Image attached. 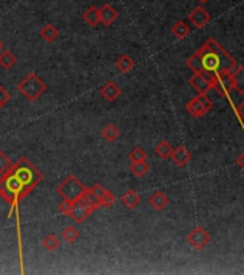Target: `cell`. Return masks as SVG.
<instances>
[{
	"label": "cell",
	"mask_w": 244,
	"mask_h": 275,
	"mask_svg": "<svg viewBox=\"0 0 244 275\" xmlns=\"http://www.w3.org/2000/svg\"><path fill=\"white\" fill-rule=\"evenodd\" d=\"M43 179V174L39 171L26 156H22L16 163L0 175V197L8 202L10 208L9 218L16 211L17 218V239H19V254L22 264V239H20V222H19V202L28 197Z\"/></svg>",
	"instance_id": "obj_1"
},
{
	"label": "cell",
	"mask_w": 244,
	"mask_h": 275,
	"mask_svg": "<svg viewBox=\"0 0 244 275\" xmlns=\"http://www.w3.org/2000/svg\"><path fill=\"white\" fill-rule=\"evenodd\" d=\"M196 53L200 56L201 65L204 69L203 76H206L211 82V86L217 77L224 75L231 76L240 66L236 59L214 38L207 39L206 43Z\"/></svg>",
	"instance_id": "obj_2"
},
{
	"label": "cell",
	"mask_w": 244,
	"mask_h": 275,
	"mask_svg": "<svg viewBox=\"0 0 244 275\" xmlns=\"http://www.w3.org/2000/svg\"><path fill=\"white\" fill-rule=\"evenodd\" d=\"M46 88L47 86H46L45 82L35 72H31L20 84L17 85L19 93L29 102H36L45 93Z\"/></svg>",
	"instance_id": "obj_3"
},
{
	"label": "cell",
	"mask_w": 244,
	"mask_h": 275,
	"mask_svg": "<svg viewBox=\"0 0 244 275\" xmlns=\"http://www.w3.org/2000/svg\"><path fill=\"white\" fill-rule=\"evenodd\" d=\"M85 188L86 186H85L84 183L81 182L77 176L70 174V175L65 178L63 182H61V185L56 186V192L59 194V197H62V199H66L69 202L75 204V202H78L81 199Z\"/></svg>",
	"instance_id": "obj_4"
},
{
	"label": "cell",
	"mask_w": 244,
	"mask_h": 275,
	"mask_svg": "<svg viewBox=\"0 0 244 275\" xmlns=\"http://www.w3.org/2000/svg\"><path fill=\"white\" fill-rule=\"evenodd\" d=\"M213 107V102L207 96L206 93H199L194 99H191L185 105V111L194 116V118H201Z\"/></svg>",
	"instance_id": "obj_5"
},
{
	"label": "cell",
	"mask_w": 244,
	"mask_h": 275,
	"mask_svg": "<svg viewBox=\"0 0 244 275\" xmlns=\"http://www.w3.org/2000/svg\"><path fill=\"white\" fill-rule=\"evenodd\" d=\"M187 242H188L194 250H203V248H206L207 244L210 242V234H208L204 228L197 227V228L192 229L190 234L187 235Z\"/></svg>",
	"instance_id": "obj_6"
},
{
	"label": "cell",
	"mask_w": 244,
	"mask_h": 275,
	"mask_svg": "<svg viewBox=\"0 0 244 275\" xmlns=\"http://www.w3.org/2000/svg\"><path fill=\"white\" fill-rule=\"evenodd\" d=\"M210 19H211L210 13L203 6H197L196 9H192L188 15V20L196 29H203L207 23L210 22Z\"/></svg>",
	"instance_id": "obj_7"
},
{
	"label": "cell",
	"mask_w": 244,
	"mask_h": 275,
	"mask_svg": "<svg viewBox=\"0 0 244 275\" xmlns=\"http://www.w3.org/2000/svg\"><path fill=\"white\" fill-rule=\"evenodd\" d=\"M92 212H93L92 208L82 204L81 201H78V202H75V204L72 205V209H70L68 216H70V219H74L77 224H82Z\"/></svg>",
	"instance_id": "obj_8"
},
{
	"label": "cell",
	"mask_w": 244,
	"mask_h": 275,
	"mask_svg": "<svg viewBox=\"0 0 244 275\" xmlns=\"http://www.w3.org/2000/svg\"><path fill=\"white\" fill-rule=\"evenodd\" d=\"M92 192L96 195V198L100 199L101 206L102 208H108V206L114 205V202L116 201L115 195L112 192H109L107 188H104L101 183H95L93 186H91Z\"/></svg>",
	"instance_id": "obj_9"
},
{
	"label": "cell",
	"mask_w": 244,
	"mask_h": 275,
	"mask_svg": "<svg viewBox=\"0 0 244 275\" xmlns=\"http://www.w3.org/2000/svg\"><path fill=\"white\" fill-rule=\"evenodd\" d=\"M169 158H171V160L176 163L178 168H184L191 160V152L185 146L180 145L177 146L176 149H173V153H171Z\"/></svg>",
	"instance_id": "obj_10"
},
{
	"label": "cell",
	"mask_w": 244,
	"mask_h": 275,
	"mask_svg": "<svg viewBox=\"0 0 244 275\" xmlns=\"http://www.w3.org/2000/svg\"><path fill=\"white\" fill-rule=\"evenodd\" d=\"M211 89L217 92L220 96H227L230 91H233V84H231V77L229 75H224V76H218L213 82Z\"/></svg>",
	"instance_id": "obj_11"
},
{
	"label": "cell",
	"mask_w": 244,
	"mask_h": 275,
	"mask_svg": "<svg viewBox=\"0 0 244 275\" xmlns=\"http://www.w3.org/2000/svg\"><path fill=\"white\" fill-rule=\"evenodd\" d=\"M100 16L102 24L111 26L118 19V12H116V9H114V6L111 3H105L102 8H100Z\"/></svg>",
	"instance_id": "obj_12"
},
{
	"label": "cell",
	"mask_w": 244,
	"mask_h": 275,
	"mask_svg": "<svg viewBox=\"0 0 244 275\" xmlns=\"http://www.w3.org/2000/svg\"><path fill=\"white\" fill-rule=\"evenodd\" d=\"M121 88L118 86V85L115 84V82H108L102 89H101V95H102V98L108 102H114L116 100L119 96H121Z\"/></svg>",
	"instance_id": "obj_13"
},
{
	"label": "cell",
	"mask_w": 244,
	"mask_h": 275,
	"mask_svg": "<svg viewBox=\"0 0 244 275\" xmlns=\"http://www.w3.org/2000/svg\"><path fill=\"white\" fill-rule=\"evenodd\" d=\"M190 85L199 93H207V92L211 89V82L206 76L200 75V73H194L190 77Z\"/></svg>",
	"instance_id": "obj_14"
},
{
	"label": "cell",
	"mask_w": 244,
	"mask_h": 275,
	"mask_svg": "<svg viewBox=\"0 0 244 275\" xmlns=\"http://www.w3.org/2000/svg\"><path fill=\"white\" fill-rule=\"evenodd\" d=\"M148 204L153 206L155 211H162L169 204V199L162 191H155L148 199Z\"/></svg>",
	"instance_id": "obj_15"
},
{
	"label": "cell",
	"mask_w": 244,
	"mask_h": 275,
	"mask_svg": "<svg viewBox=\"0 0 244 275\" xmlns=\"http://www.w3.org/2000/svg\"><path fill=\"white\" fill-rule=\"evenodd\" d=\"M82 204H85V205H88L89 208H92L93 211L95 209H100V208H102L101 206V202L100 199L96 198V195L92 192L91 188H85L84 194H82V197H81V199H79Z\"/></svg>",
	"instance_id": "obj_16"
},
{
	"label": "cell",
	"mask_w": 244,
	"mask_h": 275,
	"mask_svg": "<svg viewBox=\"0 0 244 275\" xmlns=\"http://www.w3.org/2000/svg\"><path fill=\"white\" fill-rule=\"evenodd\" d=\"M121 201H122V204L127 206V208L134 209V208H137V206L139 205V202H141V197H139V194H138L137 191H134V189H128V191L122 195Z\"/></svg>",
	"instance_id": "obj_17"
},
{
	"label": "cell",
	"mask_w": 244,
	"mask_h": 275,
	"mask_svg": "<svg viewBox=\"0 0 244 275\" xmlns=\"http://www.w3.org/2000/svg\"><path fill=\"white\" fill-rule=\"evenodd\" d=\"M39 36L43 39L45 42H47V43H52V42H55V40L58 39V36H59V31L55 28L52 23H47V24H45V26L40 29Z\"/></svg>",
	"instance_id": "obj_18"
},
{
	"label": "cell",
	"mask_w": 244,
	"mask_h": 275,
	"mask_svg": "<svg viewBox=\"0 0 244 275\" xmlns=\"http://www.w3.org/2000/svg\"><path fill=\"white\" fill-rule=\"evenodd\" d=\"M190 26L185 22H183V20H178V22H176L171 26V33L178 40H183V39L187 38L190 35Z\"/></svg>",
	"instance_id": "obj_19"
},
{
	"label": "cell",
	"mask_w": 244,
	"mask_h": 275,
	"mask_svg": "<svg viewBox=\"0 0 244 275\" xmlns=\"http://www.w3.org/2000/svg\"><path fill=\"white\" fill-rule=\"evenodd\" d=\"M84 17V20L91 28H95V26H98L101 23V16H100V9L95 8V6H91V8H88L85 10V13L82 15Z\"/></svg>",
	"instance_id": "obj_20"
},
{
	"label": "cell",
	"mask_w": 244,
	"mask_h": 275,
	"mask_svg": "<svg viewBox=\"0 0 244 275\" xmlns=\"http://www.w3.org/2000/svg\"><path fill=\"white\" fill-rule=\"evenodd\" d=\"M230 77H231L233 89H236L238 93L244 95V66H238L236 72Z\"/></svg>",
	"instance_id": "obj_21"
},
{
	"label": "cell",
	"mask_w": 244,
	"mask_h": 275,
	"mask_svg": "<svg viewBox=\"0 0 244 275\" xmlns=\"http://www.w3.org/2000/svg\"><path fill=\"white\" fill-rule=\"evenodd\" d=\"M130 171L135 178H144L150 172V165L145 160H138V162H131Z\"/></svg>",
	"instance_id": "obj_22"
},
{
	"label": "cell",
	"mask_w": 244,
	"mask_h": 275,
	"mask_svg": "<svg viewBox=\"0 0 244 275\" xmlns=\"http://www.w3.org/2000/svg\"><path fill=\"white\" fill-rule=\"evenodd\" d=\"M102 138L108 141V142H115L119 138V129L116 128V125L114 123H108L104 126V129L101 132Z\"/></svg>",
	"instance_id": "obj_23"
},
{
	"label": "cell",
	"mask_w": 244,
	"mask_h": 275,
	"mask_svg": "<svg viewBox=\"0 0 244 275\" xmlns=\"http://www.w3.org/2000/svg\"><path fill=\"white\" fill-rule=\"evenodd\" d=\"M115 65H116V68L119 69L122 73H127V72H130V70L134 69L135 62H134V59H132L131 56H128V54H122L121 58L115 62Z\"/></svg>",
	"instance_id": "obj_24"
},
{
	"label": "cell",
	"mask_w": 244,
	"mask_h": 275,
	"mask_svg": "<svg viewBox=\"0 0 244 275\" xmlns=\"http://www.w3.org/2000/svg\"><path fill=\"white\" fill-rule=\"evenodd\" d=\"M17 63V58L10 50L0 52V66L5 69H12Z\"/></svg>",
	"instance_id": "obj_25"
},
{
	"label": "cell",
	"mask_w": 244,
	"mask_h": 275,
	"mask_svg": "<svg viewBox=\"0 0 244 275\" xmlns=\"http://www.w3.org/2000/svg\"><path fill=\"white\" fill-rule=\"evenodd\" d=\"M173 149L174 148L169 145L167 141H161V142H158V145L155 146V153H157V156H160L161 159H168L173 153Z\"/></svg>",
	"instance_id": "obj_26"
},
{
	"label": "cell",
	"mask_w": 244,
	"mask_h": 275,
	"mask_svg": "<svg viewBox=\"0 0 244 275\" xmlns=\"http://www.w3.org/2000/svg\"><path fill=\"white\" fill-rule=\"evenodd\" d=\"M185 63H187L188 69L192 70V73H200V75L204 73V69H203V65H201V59H200V56L197 53L191 54Z\"/></svg>",
	"instance_id": "obj_27"
},
{
	"label": "cell",
	"mask_w": 244,
	"mask_h": 275,
	"mask_svg": "<svg viewBox=\"0 0 244 275\" xmlns=\"http://www.w3.org/2000/svg\"><path fill=\"white\" fill-rule=\"evenodd\" d=\"M42 244H43V246H45V250H47V251H51V252L56 251V250L61 246L59 238L56 237V235H54V234L46 235V237L43 238V241H42Z\"/></svg>",
	"instance_id": "obj_28"
},
{
	"label": "cell",
	"mask_w": 244,
	"mask_h": 275,
	"mask_svg": "<svg viewBox=\"0 0 244 275\" xmlns=\"http://www.w3.org/2000/svg\"><path fill=\"white\" fill-rule=\"evenodd\" d=\"M62 238L68 242V244H75L77 239L79 238V231L75 227H66L62 231Z\"/></svg>",
	"instance_id": "obj_29"
},
{
	"label": "cell",
	"mask_w": 244,
	"mask_h": 275,
	"mask_svg": "<svg viewBox=\"0 0 244 275\" xmlns=\"http://www.w3.org/2000/svg\"><path fill=\"white\" fill-rule=\"evenodd\" d=\"M131 162H138V160H147V152L142 148H134L128 155Z\"/></svg>",
	"instance_id": "obj_30"
},
{
	"label": "cell",
	"mask_w": 244,
	"mask_h": 275,
	"mask_svg": "<svg viewBox=\"0 0 244 275\" xmlns=\"http://www.w3.org/2000/svg\"><path fill=\"white\" fill-rule=\"evenodd\" d=\"M12 162L9 159V156L3 151H0V175L5 174L9 168H10Z\"/></svg>",
	"instance_id": "obj_31"
},
{
	"label": "cell",
	"mask_w": 244,
	"mask_h": 275,
	"mask_svg": "<svg viewBox=\"0 0 244 275\" xmlns=\"http://www.w3.org/2000/svg\"><path fill=\"white\" fill-rule=\"evenodd\" d=\"M72 202H69V201H66V199H62V202L58 205V211L61 212V214H65V215H69V212H70V209H72Z\"/></svg>",
	"instance_id": "obj_32"
},
{
	"label": "cell",
	"mask_w": 244,
	"mask_h": 275,
	"mask_svg": "<svg viewBox=\"0 0 244 275\" xmlns=\"http://www.w3.org/2000/svg\"><path fill=\"white\" fill-rule=\"evenodd\" d=\"M9 100H10V93L0 85V107L5 106Z\"/></svg>",
	"instance_id": "obj_33"
},
{
	"label": "cell",
	"mask_w": 244,
	"mask_h": 275,
	"mask_svg": "<svg viewBox=\"0 0 244 275\" xmlns=\"http://www.w3.org/2000/svg\"><path fill=\"white\" fill-rule=\"evenodd\" d=\"M237 114H238V116H240V119L244 122V100L237 106Z\"/></svg>",
	"instance_id": "obj_34"
},
{
	"label": "cell",
	"mask_w": 244,
	"mask_h": 275,
	"mask_svg": "<svg viewBox=\"0 0 244 275\" xmlns=\"http://www.w3.org/2000/svg\"><path fill=\"white\" fill-rule=\"evenodd\" d=\"M237 165H238V167L244 171V152L241 153L238 158H237Z\"/></svg>",
	"instance_id": "obj_35"
},
{
	"label": "cell",
	"mask_w": 244,
	"mask_h": 275,
	"mask_svg": "<svg viewBox=\"0 0 244 275\" xmlns=\"http://www.w3.org/2000/svg\"><path fill=\"white\" fill-rule=\"evenodd\" d=\"M3 47H5V46H3V42H2V40H0V52H2V50H3Z\"/></svg>",
	"instance_id": "obj_36"
},
{
	"label": "cell",
	"mask_w": 244,
	"mask_h": 275,
	"mask_svg": "<svg viewBox=\"0 0 244 275\" xmlns=\"http://www.w3.org/2000/svg\"><path fill=\"white\" fill-rule=\"evenodd\" d=\"M199 2H201V3H203V5H204V3H207V2H208V0H199Z\"/></svg>",
	"instance_id": "obj_37"
}]
</instances>
